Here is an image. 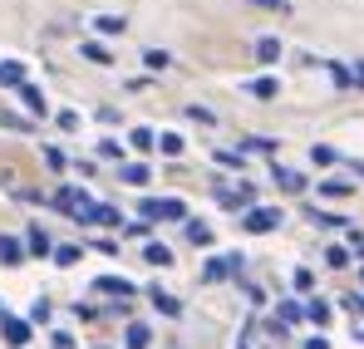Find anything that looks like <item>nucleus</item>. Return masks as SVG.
<instances>
[{"mask_svg": "<svg viewBox=\"0 0 364 349\" xmlns=\"http://www.w3.org/2000/svg\"><path fill=\"white\" fill-rule=\"evenodd\" d=\"M143 217L148 222H182L187 207H182L178 197H143Z\"/></svg>", "mask_w": 364, "mask_h": 349, "instance_id": "f257e3e1", "label": "nucleus"}, {"mask_svg": "<svg viewBox=\"0 0 364 349\" xmlns=\"http://www.w3.org/2000/svg\"><path fill=\"white\" fill-rule=\"evenodd\" d=\"M281 222H286V217H281V207H251V212H246V232L251 236H266V232H276V227H281Z\"/></svg>", "mask_w": 364, "mask_h": 349, "instance_id": "f03ea898", "label": "nucleus"}, {"mask_svg": "<svg viewBox=\"0 0 364 349\" xmlns=\"http://www.w3.org/2000/svg\"><path fill=\"white\" fill-rule=\"evenodd\" d=\"M0 335H5V345H30V325H25V320H15V315H5V310H0Z\"/></svg>", "mask_w": 364, "mask_h": 349, "instance_id": "7ed1b4c3", "label": "nucleus"}, {"mask_svg": "<svg viewBox=\"0 0 364 349\" xmlns=\"http://www.w3.org/2000/svg\"><path fill=\"white\" fill-rule=\"evenodd\" d=\"M15 94L25 99V109H30V118H45V114H50V104H45V94H40V89H35L30 79H25V84H20Z\"/></svg>", "mask_w": 364, "mask_h": 349, "instance_id": "20e7f679", "label": "nucleus"}, {"mask_svg": "<svg viewBox=\"0 0 364 349\" xmlns=\"http://www.w3.org/2000/svg\"><path fill=\"white\" fill-rule=\"evenodd\" d=\"M217 197H222L227 207H246V212H251V197H256V187H251V182H242V187H217Z\"/></svg>", "mask_w": 364, "mask_h": 349, "instance_id": "39448f33", "label": "nucleus"}, {"mask_svg": "<svg viewBox=\"0 0 364 349\" xmlns=\"http://www.w3.org/2000/svg\"><path fill=\"white\" fill-rule=\"evenodd\" d=\"M94 291L99 295H138V286H133V281H123V276H99V281H94Z\"/></svg>", "mask_w": 364, "mask_h": 349, "instance_id": "423d86ee", "label": "nucleus"}, {"mask_svg": "<svg viewBox=\"0 0 364 349\" xmlns=\"http://www.w3.org/2000/svg\"><path fill=\"white\" fill-rule=\"evenodd\" d=\"M153 345V330L143 325V320H133L128 330H123V349H148Z\"/></svg>", "mask_w": 364, "mask_h": 349, "instance_id": "0eeeda50", "label": "nucleus"}, {"mask_svg": "<svg viewBox=\"0 0 364 349\" xmlns=\"http://www.w3.org/2000/svg\"><path fill=\"white\" fill-rule=\"evenodd\" d=\"M237 266H242V256H212V261H207V281H222V276H232Z\"/></svg>", "mask_w": 364, "mask_h": 349, "instance_id": "6e6552de", "label": "nucleus"}, {"mask_svg": "<svg viewBox=\"0 0 364 349\" xmlns=\"http://www.w3.org/2000/svg\"><path fill=\"white\" fill-rule=\"evenodd\" d=\"M0 84H5V89H20V84H25V64H20V59H0Z\"/></svg>", "mask_w": 364, "mask_h": 349, "instance_id": "1a4fd4ad", "label": "nucleus"}, {"mask_svg": "<svg viewBox=\"0 0 364 349\" xmlns=\"http://www.w3.org/2000/svg\"><path fill=\"white\" fill-rule=\"evenodd\" d=\"M89 25H94L99 35H123V30H128V20H123V15H94Z\"/></svg>", "mask_w": 364, "mask_h": 349, "instance_id": "9d476101", "label": "nucleus"}, {"mask_svg": "<svg viewBox=\"0 0 364 349\" xmlns=\"http://www.w3.org/2000/svg\"><path fill=\"white\" fill-rule=\"evenodd\" d=\"M20 246H25V251H35V256H50V251H55V246H50V236L40 232V227H30V232H25V241H20Z\"/></svg>", "mask_w": 364, "mask_h": 349, "instance_id": "9b49d317", "label": "nucleus"}, {"mask_svg": "<svg viewBox=\"0 0 364 349\" xmlns=\"http://www.w3.org/2000/svg\"><path fill=\"white\" fill-rule=\"evenodd\" d=\"M0 261H5V266H20V261H25V246H20L15 236H0Z\"/></svg>", "mask_w": 364, "mask_h": 349, "instance_id": "f8f14e48", "label": "nucleus"}, {"mask_svg": "<svg viewBox=\"0 0 364 349\" xmlns=\"http://www.w3.org/2000/svg\"><path fill=\"white\" fill-rule=\"evenodd\" d=\"M271 182H281L286 192H305V177L291 173V168H271Z\"/></svg>", "mask_w": 364, "mask_h": 349, "instance_id": "ddd939ff", "label": "nucleus"}, {"mask_svg": "<svg viewBox=\"0 0 364 349\" xmlns=\"http://www.w3.org/2000/svg\"><path fill=\"white\" fill-rule=\"evenodd\" d=\"M128 143H133L138 153H153V148H158V138H153V128H133V133H128Z\"/></svg>", "mask_w": 364, "mask_h": 349, "instance_id": "4468645a", "label": "nucleus"}, {"mask_svg": "<svg viewBox=\"0 0 364 349\" xmlns=\"http://www.w3.org/2000/svg\"><path fill=\"white\" fill-rule=\"evenodd\" d=\"M119 177L128 182V187H143V182H148V168H143V163H123Z\"/></svg>", "mask_w": 364, "mask_h": 349, "instance_id": "2eb2a0df", "label": "nucleus"}, {"mask_svg": "<svg viewBox=\"0 0 364 349\" xmlns=\"http://www.w3.org/2000/svg\"><path fill=\"white\" fill-rule=\"evenodd\" d=\"M246 89H251L256 99H276V94H281V84H276V79H251Z\"/></svg>", "mask_w": 364, "mask_h": 349, "instance_id": "dca6fc26", "label": "nucleus"}, {"mask_svg": "<svg viewBox=\"0 0 364 349\" xmlns=\"http://www.w3.org/2000/svg\"><path fill=\"white\" fill-rule=\"evenodd\" d=\"M320 192H325V197H350V192H355V182H345V177H330V182H320Z\"/></svg>", "mask_w": 364, "mask_h": 349, "instance_id": "f3484780", "label": "nucleus"}, {"mask_svg": "<svg viewBox=\"0 0 364 349\" xmlns=\"http://www.w3.org/2000/svg\"><path fill=\"white\" fill-rule=\"evenodd\" d=\"M143 261H153V266H173V251H168V246H158V241H148Z\"/></svg>", "mask_w": 364, "mask_h": 349, "instance_id": "a211bd4d", "label": "nucleus"}, {"mask_svg": "<svg viewBox=\"0 0 364 349\" xmlns=\"http://www.w3.org/2000/svg\"><path fill=\"white\" fill-rule=\"evenodd\" d=\"M301 315H310L315 325H330V305H325V300H310V305H301Z\"/></svg>", "mask_w": 364, "mask_h": 349, "instance_id": "6ab92c4d", "label": "nucleus"}, {"mask_svg": "<svg viewBox=\"0 0 364 349\" xmlns=\"http://www.w3.org/2000/svg\"><path fill=\"white\" fill-rule=\"evenodd\" d=\"M153 305H158V310H163V315H173V320H178V315H182L178 295H163V291H153Z\"/></svg>", "mask_w": 364, "mask_h": 349, "instance_id": "aec40b11", "label": "nucleus"}, {"mask_svg": "<svg viewBox=\"0 0 364 349\" xmlns=\"http://www.w3.org/2000/svg\"><path fill=\"white\" fill-rule=\"evenodd\" d=\"M187 241H192V246H212V227H202V222H187Z\"/></svg>", "mask_w": 364, "mask_h": 349, "instance_id": "412c9836", "label": "nucleus"}, {"mask_svg": "<svg viewBox=\"0 0 364 349\" xmlns=\"http://www.w3.org/2000/svg\"><path fill=\"white\" fill-rule=\"evenodd\" d=\"M256 59H261V64H276V59H281V45H276V40H261V45H256Z\"/></svg>", "mask_w": 364, "mask_h": 349, "instance_id": "4be33fe9", "label": "nucleus"}, {"mask_svg": "<svg viewBox=\"0 0 364 349\" xmlns=\"http://www.w3.org/2000/svg\"><path fill=\"white\" fill-rule=\"evenodd\" d=\"M79 50H84V59H94V64H114V55H109L104 45H94V40H89V45H79Z\"/></svg>", "mask_w": 364, "mask_h": 349, "instance_id": "5701e85b", "label": "nucleus"}, {"mask_svg": "<svg viewBox=\"0 0 364 349\" xmlns=\"http://www.w3.org/2000/svg\"><path fill=\"white\" fill-rule=\"evenodd\" d=\"M158 148H163V158H178V153H182V138H178V133H163V138H158Z\"/></svg>", "mask_w": 364, "mask_h": 349, "instance_id": "b1692460", "label": "nucleus"}, {"mask_svg": "<svg viewBox=\"0 0 364 349\" xmlns=\"http://www.w3.org/2000/svg\"><path fill=\"white\" fill-rule=\"evenodd\" d=\"M310 222H315V227H345V217H335V212H315V207H310Z\"/></svg>", "mask_w": 364, "mask_h": 349, "instance_id": "393cba45", "label": "nucleus"}, {"mask_svg": "<svg viewBox=\"0 0 364 349\" xmlns=\"http://www.w3.org/2000/svg\"><path fill=\"white\" fill-rule=\"evenodd\" d=\"M246 148H251V153H276L281 143H276V138H246Z\"/></svg>", "mask_w": 364, "mask_h": 349, "instance_id": "a878e982", "label": "nucleus"}, {"mask_svg": "<svg viewBox=\"0 0 364 349\" xmlns=\"http://www.w3.org/2000/svg\"><path fill=\"white\" fill-rule=\"evenodd\" d=\"M325 261L340 271V266H350V251H345V246H330V251H325Z\"/></svg>", "mask_w": 364, "mask_h": 349, "instance_id": "bb28decb", "label": "nucleus"}, {"mask_svg": "<svg viewBox=\"0 0 364 349\" xmlns=\"http://www.w3.org/2000/svg\"><path fill=\"white\" fill-rule=\"evenodd\" d=\"M55 261H60V266H74V261H79V246H55Z\"/></svg>", "mask_w": 364, "mask_h": 349, "instance_id": "cd10ccee", "label": "nucleus"}, {"mask_svg": "<svg viewBox=\"0 0 364 349\" xmlns=\"http://www.w3.org/2000/svg\"><path fill=\"white\" fill-rule=\"evenodd\" d=\"M281 320L296 325V320H301V305H296V300H281Z\"/></svg>", "mask_w": 364, "mask_h": 349, "instance_id": "c85d7f7f", "label": "nucleus"}, {"mask_svg": "<svg viewBox=\"0 0 364 349\" xmlns=\"http://www.w3.org/2000/svg\"><path fill=\"white\" fill-rule=\"evenodd\" d=\"M143 64H148V69H153V74H158V69H163V64H168V55H163V50H148V55H143Z\"/></svg>", "mask_w": 364, "mask_h": 349, "instance_id": "c756f323", "label": "nucleus"}, {"mask_svg": "<svg viewBox=\"0 0 364 349\" xmlns=\"http://www.w3.org/2000/svg\"><path fill=\"white\" fill-rule=\"evenodd\" d=\"M310 158H315V163H320V168H330V163H335V158H340V153H335V148H315V153H310Z\"/></svg>", "mask_w": 364, "mask_h": 349, "instance_id": "7c9ffc66", "label": "nucleus"}, {"mask_svg": "<svg viewBox=\"0 0 364 349\" xmlns=\"http://www.w3.org/2000/svg\"><path fill=\"white\" fill-rule=\"evenodd\" d=\"M217 163H222V168H242V153H232V148H222V153H217Z\"/></svg>", "mask_w": 364, "mask_h": 349, "instance_id": "2f4dec72", "label": "nucleus"}, {"mask_svg": "<svg viewBox=\"0 0 364 349\" xmlns=\"http://www.w3.org/2000/svg\"><path fill=\"white\" fill-rule=\"evenodd\" d=\"M291 281H296V291H310V286H315V276H310L305 266H301V271H296V276H291Z\"/></svg>", "mask_w": 364, "mask_h": 349, "instance_id": "473e14b6", "label": "nucleus"}, {"mask_svg": "<svg viewBox=\"0 0 364 349\" xmlns=\"http://www.w3.org/2000/svg\"><path fill=\"white\" fill-rule=\"evenodd\" d=\"M60 128H64V133H74V128H79V114H74V109H64V114H60Z\"/></svg>", "mask_w": 364, "mask_h": 349, "instance_id": "72a5a7b5", "label": "nucleus"}, {"mask_svg": "<svg viewBox=\"0 0 364 349\" xmlns=\"http://www.w3.org/2000/svg\"><path fill=\"white\" fill-rule=\"evenodd\" d=\"M330 74H335V84H340V89H350V69H345V64H330Z\"/></svg>", "mask_w": 364, "mask_h": 349, "instance_id": "f704fd0d", "label": "nucleus"}, {"mask_svg": "<svg viewBox=\"0 0 364 349\" xmlns=\"http://www.w3.org/2000/svg\"><path fill=\"white\" fill-rule=\"evenodd\" d=\"M345 310L350 315H364V295H345Z\"/></svg>", "mask_w": 364, "mask_h": 349, "instance_id": "c9c22d12", "label": "nucleus"}, {"mask_svg": "<svg viewBox=\"0 0 364 349\" xmlns=\"http://www.w3.org/2000/svg\"><path fill=\"white\" fill-rule=\"evenodd\" d=\"M187 118H192V123H212V114H207V109H197V104H187Z\"/></svg>", "mask_w": 364, "mask_h": 349, "instance_id": "e433bc0d", "label": "nucleus"}, {"mask_svg": "<svg viewBox=\"0 0 364 349\" xmlns=\"http://www.w3.org/2000/svg\"><path fill=\"white\" fill-rule=\"evenodd\" d=\"M0 123H5V128H25V118H15V114H5V109H0Z\"/></svg>", "mask_w": 364, "mask_h": 349, "instance_id": "4c0bfd02", "label": "nucleus"}, {"mask_svg": "<svg viewBox=\"0 0 364 349\" xmlns=\"http://www.w3.org/2000/svg\"><path fill=\"white\" fill-rule=\"evenodd\" d=\"M251 5H266V10H286V0H251Z\"/></svg>", "mask_w": 364, "mask_h": 349, "instance_id": "58836bf2", "label": "nucleus"}, {"mask_svg": "<svg viewBox=\"0 0 364 349\" xmlns=\"http://www.w3.org/2000/svg\"><path fill=\"white\" fill-rule=\"evenodd\" d=\"M350 84H364V59L355 64V74H350Z\"/></svg>", "mask_w": 364, "mask_h": 349, "instance_id": "ea45409f", "label": "nucleus"}, {"mask_svg": "<svg viewBox=\"0 0 364 349\" xmlns=\"http://www.w3.org/2000/svg\"><path fill=\"white\" fill-rule=\"evenodd\" d=\"M305 349H330V345L325 340H305Z\"/></svg>", "mask_w": 364, "mask_h": 349, "instance_id": "a19ab883", "label": "nucleus"}, {"mask_svg": "<svg viewBox=\"0 0 364 349\" xmlns=\"http://www.w3.org/2000/svg\"><path fill=\"white\" fill-rule=\"evenodd\" d=\"M355 173H360V177H364V163H355Z\"/></svg>", "mask_w": 364, "mask_h": 349, "instance_id": "79ce46f5", "label": "nucleus"}, {"mask_svg": "<svg viewBox=\"0 0 364 349\" xmlns=\"http://www.w3.org/2000/svg\"><path fill=\"white\" fill-rule=\"evenodd\" d=\"M360 281H364V266H360Z\"/></svg>", "mask_w": 364, "mask_h": 349, "instance_id": "37998d69", "label": "nucleus"}]
</instances>
